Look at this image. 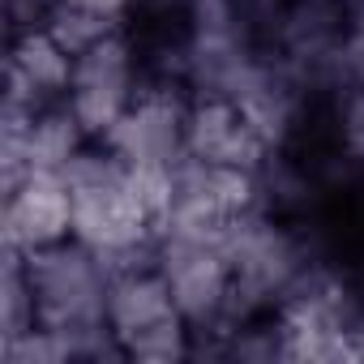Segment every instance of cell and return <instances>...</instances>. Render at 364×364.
I'll return each instance as SVG.
<instances>
[{"instance_id":"7c38bea8","label":"cell","mask_w":364,"mask_h":364,"mask_svg":"<svg viewBox=\"0 0 364 364\" xmlns=\"http://www.w3.org/2000/svg\"><path fill=\"white\" fill-rule=\"evenodd\" d=\"M343 5H347V9H351V5H360V0H343Z\"/></svg>"},{"instance_id":"30bf717a","label":"cell","mask_w":364,"mask_h":364,"mask_svg":"<svg viewBox=\"0 0 364 364\" xmlns=\"http://www.w3.org/2000/svg\"><path fill=\"white\" fill-rule=\"evenodd\" d=\"M334 133L343 159L364 167V86H343L334 95Z\"/></svg>"},{"instance_id":"277c9868","label":"cell","mask_w":364,"mask_h":364,"mask_svg":"<svg viewBox=\"0 0 364 364\" xmlns=\"http://www.w3.org/2000/svg\"><path fill=\"white\" fill-rule=\"evenodd\" d=\"M193 90L176 77H141L137 99L120 116V124L103 137V146L124 167H176L185 159V124H189Z\"/></svg>"},{"instance_id":"6da1fadb","label":"cell","mask_w":364,"mask_h":364,"mask_svg":"<svg viewBox=\"0 0 364 364\" xmlns=\"http://www.w3.org/2000/svg\"><path fill=\"white\" fill-rule=\"evenodd\" d=\"M69 193H73V240L95 249L112 274L137 262H154L159 215L133 185L129 167L103 146L90 141L69 167Z\"/></svg>"},{"instance_id":"3957f363","label":"cell","mask_w":364,"mask_h":364,"mask_svg":"<svg viewBox=\"0 0 364 364\" xmlns=\"http://www.w3.org/2000/svg\"><path fill=\"white\" fill-rule=\"evenodd\" d=\"M154 266L163 270L171 300L193 326V334H223L232 326V262L219 236H180L163 232L154 240Z\"/></svg>"},{"instance_id":"8992f818","label":"cell","mask_w":364,"mask_h":364,"mask_svg":"<svg viewBox=\"0 0 364 364\" xmlns=\"http://www.w3.org/2000/svg\"><path fill=\"white\" fill-rule=\"evenodd\" d=\"M185 154L223 163V167L262 171L274 150L228 95H193L189 124H185Z\"/></svg>"},{"instance_id":"8fae6325","label":"cell","mask_w":364,"mask_h":364,"mask_svg":"<svg viewBox=\"0 0 364 364\" xmlns=\"http://www.w3.org/2000/svg\"><path fill=\"white\" fill-rule=\"evenodd\" d=\"M56 9V0H5V18H9V39L22 35V31H35V26H48Z\"/></svg>"},{"instance_id":"ba28073f","label":"cell","mask_w":364,"mask_h":364,"mask_svg":"<svg viewBox=\"0 0 364 364\" xmlns=\"http://www.w3.org/2000/svg\"><path fill=\"white\" fill-rule=\"evenodd\" d=\"M137 86L133 82H77L65 103L77 116V124L86 129V137L90 141H103L120 124V116L129 112V103L137 99Z\"/></svg>"},{"instance_id":"52a82bcc","label":"cell","mask_w":364,"mask_h":364,"mask_svg":"<svg viewBox=\"0 0 364 364\" xmlns=\"http://www.w3.org/2000/svg\"><path fill=\"white\" fill-rule=\"evenodd\" d=\"M73 52L48 31V26H35V31H22L9 39V73H18L26 86L39 90V99L48 103H65L69 90H73Z\"/></svg>"},{"instance_id":"7a4b0ae2","label":"cell","mask_w":364,"mask_h":364,"mask_svg":"<svg viewBox=\"0 0 364 364\" xmlns=\"http://www.w3.org/2000/svg\"><path fill=\"white\" fill-rule=\"evenodd\" d=\"M107 330L120 343L124 360L171 364L193 355V326L180 317L171 287L154 262H137L112 274L107 283Z\"/></svg>"},{"instance_id":"9c48e42d","label":"cell","mask_w":364,"mask_h":364,"mask_svg":"<svg viewBox=\"0 0 364 364\" xmlns=\"http://www.w3.org/2000/svg\"><path fill=\"white\" fill-rule=\"evenodd\" d=\"M120 26H124V22H112V18L86 14V9L69 5V0H56V9H52V18H48V31H52L73 56H82L90 43H99L103 35H112V31H120Z\"/></svg>"},{"instance_id":"5b68a950","label":"cell","mask_w":364,"mask_h":364,"mask_svg":"<svg viewBox=\"0 0 364 364\" xmlns=\"http://www.w3.org/2000/svg\"><path fill=\"white\" fill-rule=\"evenodd\" d=\"M5 249L35 253L52 249L60 240H73V193L69 180L60 171H31L18 180L14 189H5Z\"/></svg>"}]
</instances>
